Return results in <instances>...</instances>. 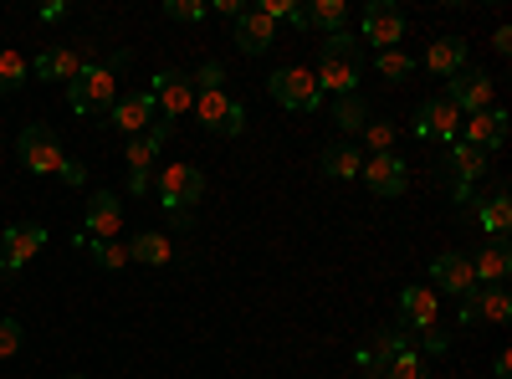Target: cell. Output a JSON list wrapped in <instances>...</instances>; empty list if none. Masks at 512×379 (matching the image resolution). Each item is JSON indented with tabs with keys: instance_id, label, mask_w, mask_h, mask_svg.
Instances as JSON below:
<instances>
[{
	"instance_id": "obj_1",
	"label": "cell",
	"mask_w": 512,
	"mask_h": 379,
	"mask_svg": "<svg viewBox=\"0 0 512 379\" xmlns=\"http://www.w3.org/2000/svg\"><path fill=\"white\" fill-rule=\"evenodd\" d=\"M359 72H364V47L354 31H333L318 52V93H333V98H349L359 93Z\"/></svg>"
},
{
	"instance_id": "obj_2",
	"label": "cell",
	"mask_w": 512,
	"mask_h": 379,
	"mask_svg": "<svg viewBox=\"0 0 512 379\" xmlns=\"http://www.w3.org/2000/svg\"><path fill=\"white\" fill-rule=\"evenodd\" d=\"M149 190L159 195L164 216L175 221L180 231H190V226H195V205H200V195H205V175L195 170V164H164V170L154 175V185H149Z\"/></svg>"
},
{
	"instance_id": "obj_3",
	"label": "cell",
	"mask_w": 512,
	"mask_h": 379,
	"mask_svg": "<svg viewBox=\"0 0 512 379\" xmlns=\"http://www.w3.org/2000/svg\"><path fill=\"white\" fill-rule=\"evenodd\" d=\"M128 62V52H118L113 62H93L77 82H67V103L77 118H98L118 103V67Z\"/></svg>"
},
{
	"instance_id": "obj_4",
	"label": "cell",
	"mask_w": 512,
	"mask_h": 379,
	"mask_svg": "<svg viewBox=\"0 0 512 379\" xmlns=\"http://www.w3.org/2000/svg\"><path fill=\"white\" fill-rule=\"evenodd\" d=\"M195 123L210 134H226V139H241L246 134V103L226 93V82H216V88H195Z\"/></svg>"
},
{
	"instance_id": "obj_5",
	"label": "cell",
	"mask_w": 512,
	"mask_h": 379,
	"mask_svg": "<svg viewBox=\"0 0 512 379\" xmlns=\"http://www.w3.org/2000/svg\"><path fill=\"white\" fill-rule=\"evenodd\" d=\"M267 98L272 103H282V108H292V113H318L323 108V93H318V77L308 72V67H272V77H267Z\"/></svg>"
},
{
	"instance_id": "obj_6",
	"label": "cell",
	"mask_w": 512,
	"mask_h": 379,
	"mask_svg": "<svg viewBox=\"0 0 512 379\" xmlns=\"http://www.w3.org/2000/svg\"><path fill=\"white\" fill-rule=\"evenodd\" d=\"M169 134H175L169 123H154L149 134L128 139V149H123V164H128V195H149V185H154V164H159Z\"/></svg>"
},
{
	"instance_id": "obj_7",
	"label": "cell",
	"mask_w": 512,
	"mask_h": 379,
	"mask_svg": "<svg viewBox=\"0 0 512 379\" xmlns=\"http://www.w3.org/2000/svg\"><path fill=\"white\" fill-rule=\"evenodd\" d=\"M16 154H21V164H26L31 175H57L62 159H67V149H62L52 123H26L21 139H16Z\"/></svg>"
},
{
	"instance_id": "obj_8",
	"label": "cell",
	"mask_w": 512,
	"mask_h": 379,
	"mask_svg": "<svg viewBox=\"0 0 512 379\" xmlns=\"http://www.w3.org/2000/svg\"><path fill=\"white\" fill-rule=\"evenodd\" d=\"M359 41H369L374 52H390L405 41V16L400 6H390V0H369L364 16H359Z\"/></svg>"
},
{
	"instance_id": "obj_9",
	"label": "cell",
	"mask_w": 512,
	"mask_h": 379,
	"mask_svg": "<svg viewBox=\"0 0 512 379\" xmlns=\"http://www.w3.org/2000/svg\"><path fill=\"white\" fill-rule=\"evenodd\" d=\"M492 93H497V82L482 72V67H461L456 77H446V103L466 118V113H482V108H492Z\"/></svg>"
},
{
	"instance_id": "obj_10",
	"label": "cell",
	"mask_w": 512,
	"mask_h": 379,
	"mask_svg": "<svg viewBox=\"0 0 512 379\" xmlns=\"http://www.w3.org/2000/svg\"><path fill=\"white\" fill-rule=\"evenodd\" d=\"M410 129H415V139H425V144H456V139H461V113H456L446 98H425V103L415 108V118H410Z\"/></svg>"
},
{
	"instance_id": "obj_11",
	"label": "cell",
	"mask_w": 512,
	"mask_h": 379,
	"mask_svg": "<svg viewBox=\"0 0 512 379\" xmlns=\"http://www.w3.org/2000/svg\"><path fill=\"white\" fill-rule=\"evenodd\" d=\"M149 93H154L159 123H169V129H175V123L195 108V82H190V72H159Z\"/></svg>"
},
{
	"instance_id": "obj_12",
	"label": "cell",
	"mask_w": 512,
	"mask_h": 379,
	"mask_svg": "<svg viewBox=\"0 0 512 379\" xmlns=\"http://www.w3.org/2000/svg\"><path fill=\"white\" fill-rule=\"evenodd\" d=\"M359 180H364L369 195H379V200H400L405 185H410V170H405V159L390 149V154H369L364 170H359Z\"/></svg>"
},
{
	"instance_id": "obj_13",
	"label": "cell",
	"mask_w": 512,
	"mask_h": 379,
	"mask_svg": "<svg viewBox=\"0 0 512 379\" xmlns=\"http://www.w3.org/2000/svg\"><path fill=\"white\" fill-rule=\"evenodd\" d=\"M108 123L123 134V139H139V134H149L154 123H159V108H154V93L144 88V93H123L113 108H108Z\"/></svg>"
},
{
	"instance_id": "obj_14",
	"label": "cell",
	"mask_w": 512,
	"mask_h": 379,
	"mask_svg": "<svg viewBox=\"0 0 512 379\" xmlns=\"http://www.w3.org/2000/svg\"><path fill=\"white\" fill-rule=\"evenodd\" d=\"M118 236H123V200H118L113 190H98V195L88 200V221H82L77 246H82V241H118Z\"/></svg>"
},
{
	"instance_id": "obj_15",
	"label": "cell",
	"mask_w": 512,
	"mask_h": 379,
	"mask_svg": "<svg viewBox=\"0 0 512 379\" xmlns=\"http://www.w3.org/2000/svg\"><path fill=\"white\" fill-rule=\"evenodd\" d=\"M446 164H451V195L466 200V195H472V185L492 170V154H482V149L456 139V144H446Z\"/></svg>"
},
{
	"instance_id": "obj_16",
	"label": "cell",
	"mask_w": 512,
	"mask_h": 379,
	"mask_svg": "<svg viewBox=\"0 0 512 379\" xmlns=\"http://www.w3.org/2000/svg\"><path fill=\"white\" fill-rule=\"evenodd\" d=\"M41 246H47V226H36V221L6 226V236H0V272H21Z\"/></svg>"
},
{
	"instance_id": "obj_17",
	"label": "cell",
	"mask_w": 512,
	"mask_h": 379,
	"mask_svg": "<svg viewBox=\"0 0 512 379\" xmlns=\"http://www.w3.org/2000/svg\"><path fill=\"white\" fill-rule=\"evenodd\" d=\"M400 323H405L410 333L436 328V323H441V292H436V287H425V282L400 287Z\"/></svg>"
},
{
	"instance_id": "obj_18",
	"label": "cell",
	"mask_w": 512,
	"mask_h": 379,
	"mask_svg": "<svg viewBox=\"0 0 512 379\" xmlns=\"http://www.w3.org/2000/svg\"><path fill=\"white\" fill-rule=\"evenodd\" d=\"M461 144H472V149H482V154H497L502 144H507V113L492 103V108H482V113H466L461 118Z\"/></svg>"
},
{
	"instance_id": "obj_19",
	"label": "cell",
	"mask_w": 512,
	"mask_h": 379,
	"mask_svg": "<svg viewBox=\"0 0 512 379\" xmlns=\"http://www.w3.org/2000/svg\"><path fill=\"white\" fill-rule=\"evenodd\" d=\"M512 323V292L507 287H472V292H466V298H461V323Z\"/></svg>"
},
{
	"instance_id": "obj_20",
	"label": "cell",
	"mask_w": 512,
	"mask_h": 379,
	"mask_svg": "<svg viewBox=\"0 0 512 379\" xmlns=\"http://www.w3.org/2000/svg\"><path fill=\"white\" fill-rule=\"evenodd\" d=\"M431 287H441L446 298H466V292L477 287L472 257H466V251H441V257L431 262Z\"/></svg>"
},
{
	"instance_id": "obj_21",
	"label": "cell",
	"mask_w": 512,
	"mask_h": 379,
	"mask_svg": "<svg viewBox=\"0 0 512 379\" xmlns=\"http://www.w3.org/2000/svg\"><path fill=\"white\" fill-rule=\"evenodd\" d=\"M93 62H103V57L77 52V47H47V52H41V57L31 62V72H36V77H57V82H77Z\"/></svg>"
},
{
	"instance_id": "obj_22",
	"label": "cell",
	"mask_w": 512,
	"mask_h": 379,
	"mask_svg": "<svg viewBox=\"0 0 512 379\" xmlns=\"http://www.w3.org/2000/svg\"><path fill=\"white\" fill-rule=\"evenodd\" d=\"M466 257H472L477 287H507V277H512V251H507V241H487V246H477V251H466Z\"/></svg>"
},
{
	"instance_id": "obj_23",
	"label": "cell",
	"mask_w": 512,
	"mask_h": 379,
	"mask_svg": "<svg viewBox=\"0 0 512 379\" xmlns=\"http://www.w3.org/2000/svg\"><path fill=\"white\" fill-rule=\"evenodd\" d=\"M231 36H236V47H241L246 57H262L272 41H277V26H272L262 11H251V6H246V11L231 21Z\"/></svg>"
},
{
	"instance_id": "obj_24",
	"label": "cell",
	"mask_w": 512,
	"mask_h": 379,
	"mask_svg": "<svg viewBox=\"0 0 512 379\" xmlns=\"http://www.w3.org/2000/svg\"><path fill=\"white\" fill-rule=\"evenodd\" d=\"M472 221L487 231V241H507V231H512V200H507V185H497L492 200H477V205H472Z\"/></svg>"
},
{
	"instance_id": "obj_25",
	"label": "cell",
	"mask_w": 512,
	"mask_h": 379,
	"mask_svg": "<svg viewBox=\"0 0 512 379\" xmlns=\"http://www.w3.org/2000/svg\"><path fill=\"white\" fill-rule=\"evenodd\" d=\"M318 170H323L328 180H359L364 149H359V144H328V149L318 154Z\"/></svg>"
},
{
	"instance_id": "obj_26",
	"label": "cell",
	"mask_w": 512,
	"mask_h": 379,
	"mask_svg": "<svg viewBox=\"0 0 512 379\" xmlns=\"http://www.w3.org/2000/svg\"><path fill=\"white\" fill-rule=\"evenodd\" d=\"M364 349H369V359H374V364H379V374H384V364H390L395 354L415 349V333H410L405 323H390V328H374V339H369Z\"/></svg>"
},
{
	"instance_id": "obj_27",
	"label": "cell",
	"mask_w": 512,
	"mask_h": 379,
	"mask_svg": "<svg viewBox=\"0 0 512 379\" xmlns=\"http://www.w3.org/2000/svg\"><path fill=\"white\" fill-rule=\"evenodd\" d=\"M425 67H431L441 82L456 77V72L466 67V36H441V41H431V52H425Z\"/></svg>"
},
{
	"instance_id": "obj_28",
	"label": "cell",
	"mask_w": 512,
	"mask_h": 379,
	"mask_svg": "<svg viewBox=\"0 0 512 379\" xmlns=\"http://www.w3.org/2000/svg\"><path fill=\"white\" fill-rule=\"evenodd\" d=\"M128 257L144 262V267H169V262H175V241L159 236V231H144V236L128 241Z\"/></svg>"
},
{
	"instance_id": "obj_29",
	"label": "cell",
	"mask_w": 512,
	"mask_h": 379,
	"mask_svg": "<svg viewBox=\"0 0 512 379\" xmlns=\"http://www.w3.org/2000/svg\"><path fill=\"white\" fill-rule=\"evenodd\" d=\"M333 123H338V134H359L364 123H369V103H364V93H349V98H333Z\"/></svg>"
},
{
	"instance_id": "obj_30",
	"label": "cell",
	"mask_w": 512,
	"mask_h": 379,
	"mask_svg": "<svg viewBox=\"0 0 512 379\" xmlns=\"http://www.w3.org/2000/svg\"><path fill=\"white\" fill-rule=\"evenodd\" d=\"M303 16H308V31L318 26V31H344V21H349V6L344 0H313V6H303Z\"/></svg>"
},
{
	"instance_id": "obj_31",
	"label": "cell",
	"mask_w": 512,
	"mask_h": 379,
	"mask_svg": "<svg viewBox=\"0 0 512 379\" xmlns=\"http://www.w3.org/2000/svg\"><path fill=\"white\" fill-rule=\"evenodd\" d=\"M88 246V257L103 267V272H123V267H134V257H128V241H82Z\"/></svg>"
},
{
	"instance_id": "obj_32",
	"label": "cell",
	"mask_w": 512,
	"mask_h": 379,
	"mask_svg": "<svg viewBox=\"0 0 512 379\" xmlns=\"http://www.w3.org/2000/svg\"><path fill=\"white\" fill-rule=\"evenodd\" d=\"M21 82H31V62L16 47H0V93H16Z\"/></svg>"
},
{
	"instance_id": "obj_33",
	"label": "cell",
	"mask_w": 512,
	"mask_h": 379,
	"mask_svg": "<svg viewBox=\"0 0 512 379\" xmlns=\"http://www.w3.org/2000/svg\"><path fill=\"white\" fill-rule=\"evenodd\" d=\"M395 134H400L395 123H384V118H369L364 129H359V144H364L369 154H390V149H395Z\"/></svg>"
},
{
	"instance_id": "obj_34",
	"label": "cell",
	"mask_w": 512,
	"mask_h": 379,
	"mask_svg": "<svg viewBox=\"0 0 512 379\" xmlns=\"http://www.w3.org/2000/svg\"><path fill=\"white\" fill-rule=\"evenodd\" d=\"M425 364H431V359H420L415 349H405V354H395L390 364H384V379H431Z\"/></svg>"
},
{
	"instance_id": "obj_35",
	"label": "cell",
	"mask_w": 512,
	"mask_h": 379,
	"mask_svg": "<svg viewBox=\"0 0 512 379\" xmlns=\"http://www.w3.org/2000/svg\"><path fill=\"white\" fill-rule=\"evenodd\" d=\"M374 67H379V77H390V82H405V77L415 72V57H410L405 47H390V52H379V57H374Z\"/></svg>"
},
{
	"instance_id": "obj_36",
	"label": "cell",
	"mask_w": 512,
	"mask_h": 379,
	"mask_svg": "<svg viewBox=\"0 0 512 379\" xmlns=\"http://www.w3.org/2000/svg\"><path fill=\"white\" fill-rule=\"evenodd\" d=\"M415 339H420V349H415L420 359H441V354L451 349V333H446L441 323H436V328H425V333H415Z\"/></svg>"
},
{
	"instance_id": "obj_37",
	"label": "cell",
	"mask_w": 512,
	"mask_h": 379,
	"mask_svg": "<svg viewBox=\"0 0 512 379\" xmlns=\"http://www.w3.org/2000/svg\"><path fill=\"white\" fill-rule=\"evenodd\" d=\"M164 16H169V21H185V26H200L210 11L200 6V0H164Z\"/></svg>"
},
{
	"instance_id": "obj_38",
	"label": "cell",
	"mask_w": 512,
	"mask_h": 379,
	"mask_svg": "<svg viewBox=\"0 0 512 379\" xmlns=\"http://www.w3.org/2000/svg\"><path fill=\"white\" fill-rule=\"evenodd\" d=\"M21 339H26L21 318H0V359H16L21 354Z\"/></svg>"
},
{
	"instance_id": "obj_39",
	"label": "cell",
	"mask_w": 512,
	"mask_h": 379,
	"mask_svg": "<svg viewBox=\"0 0 512 379\" xmlns=\"http://www.w3.org/2000/svg\"><path fill=\"white\" fill-rule=\"evenodd\" d=\"M57 180H62V185H72V190H77V185H88V164L67 154V159H62V170H57Z\"/></svg>"
},
{
	"instance_id": "obj_40",
	"label": "cell",
	"mask_w": 512,
	"mask_h": 379,
	"mask_svg": "<svg viewBox=\"0 0 512 379\" xmlns=\"http://www.w3.org/2000/svg\"><path fill=\"white\" fill-rule=\"evenodd\" d=\"M210 11H216V16H226V21H236L246 6H241V0H216V6H210Z\"/></svg>"
},
{
	"instance_id": "obj_41",
	"label": "cell",
	"mask_w": 512,
	"mask_h": 379,
	"mask_svg": "<svg viewBox=\"0 0 512 379\" xmlns=\"http://www.w3.org/2000/svg\"><path fill=\"white\" fill-rule=\"evenodd\" d=\"M492 374H497V379H512V354H507V349L492 359Z\"/></svg>"
},
{
	"instance_id": "obj_42",
	"label": "cell",
	"mask_w": 512,
	"mask_h": 379,
	"mask_svg": "<svg viewBox=\"0 0 512 379\" xmlns=\"http://www.w3.org/2000/svg\"><path fill=\"white\" fill-rule=\"evenodd\" d=\"M62 16H67L62 0H52V6H41V21H62Z\"/></svg>"
},
{
	"instance_id": "obj_43",
	"label": "cell",
	"mask_w": 512,
	"mask_h": 379,
	"mask_svg": "<svg viewBox=\"0 0 512 379\" xmlns=\"http://www.w3.org/2000/svg\"><path fill=\"white\" fill-rule=\"evenodd\" d=\"M492 47H497V52H512V31H507V26H497V36H492Z\"/></svg>"
},
{
	"instance_id": "obj_44",
	"label": "cell",
	"mask_w": 512,
	"mask_h": 379,
	"mask_svg": "<svg viewBox=\"0 0 512 379\" xmlns=\"http://www.w3.org/2000/svg\"><path fill=\"white\" fill-rule=\"evenodd\" d=\"M67 379H88V374H67Z\"/></svg>"
}]
</instances>
